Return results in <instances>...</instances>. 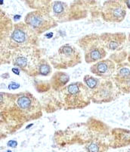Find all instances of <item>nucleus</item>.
Here are the masks:
<instances>
[{
  "label": "nucleus",
  "mask_w": 130,
  "mask_h": 152,
  "mask_svg": "<svg viewBox=\"0 0 130 152\" xmlns=\"http://www.w3.org/2000/svg\"><path fill=\"white\" fill-rule=\"evenodd\" d=\"M41 116V105L32 94L1 93V116L5 123L21 126Z\"/></svg>",
  "instance_id": "1"
},
{
  "label": "nucleus",
  "mask_w": 130,
  "mask_h": 152,
  "mask_svg": "<svg viewBox=\"0 0 130 152\" xmlns=\"http://www.w3.org/2000/svg\"><path fill=\"white\" fill-rule=\"evenodd\" d=\"M60 104L65 110L82 109L90 104L91 91L82 82H74L58 91Z\"/></svg>",
  "instance_id": "2"
},
{
  "label": "nucleus",
  "mask_w": 130,
  "mask_h": 152,
  "mask_svg": "<svg viewBox=\"0 0 130 152\" xmlns=\"http://www.w3.org/2000/svg\"><path fill=\"white\" fill-rule=\"evenodd\" d=\"M10 56L12 64L24 73L30 76L37 75L38 63L41 58L40 51L35 47L12 50Z\"/></svg>",
  "instance_id": "3"
},
{
  "label": "nucleus",
  "mask_w": 130,
  "mask_h": 152,
  "mask_svg": "<svg viewBox=\"0 0 130 152\" xmlns=\"http://www.w3.org/2000/svg\"><path fill=\"white\" fill-rule=\"evenodd\" d=\"M78 45L83 50L84 59L88 64L99 62L107 56V50L98 34H92L80 38Z\"/></svg>",
  "instance_id": "4"
},
{
  "label": "nucleus",
  "mask_w": 130,
  "mask_h": 152,
  "mask_svg": "<svg viewBox=\"0 0 130 152\" xmlns=\"http://www.w3.org/2000/svg\"><path fill=\"white\" fill-rule=\"evenodd\" d=\"M38 34L25 23L14 24L9 37V48L11 50L32 47L37 44Z\"/></svg>",
  "instance_id": "5"
},
{
  "label": "nucleus",
  "mask_w": 130,
  "mask_h": 152,
  "mask_svg": "<svg viewBox=\"0 0 130 152\" xmlns=\"http://www.w3.org/2000/svg\"><path fill=\"white\" fill-rule=\"evenodd\" d=\"M49 61L55 69H67L73 68L82 62V56L79 50L69 43L61 46Z\"/></svg>",
  "instance_id": "6"
},
{
  "label": "nucleus",
  "mask_w": 130,
  "mask_h": 152,
  "mask_svg": "<svg viewBox=\"0 0 130 152\" xmlns=\"http://www.w3.org/2000/svg\"><path fill=\"white\" fill-rule=\"evenodd\" d=\"M24 23L38 35L55 28L58 24L49 12L45 9L36 10L28 13L24 18Z\"/></svg>",
  "instance_id": "7"
},
{
  "label": "nucleus",
  "mask_w": 130,
  "mask_h": 152,
  "mask_svg": "<svg viewBox=\"0 0 130 152\" xmlns=\"http://www.w3.org/2000/svg\"><path fill=\"white\" fill-rule=\"evenodd\" d=\"M126 9L123 0H108L103 5L101 15L105 21L120 23L125 19Z\"/></svg>",
  "instance_id": "8"
},
{
  "label": "nucleus",
  "mask_w": 130,
  "mask_h": 152,
  "mask_svg": "<svg viewBox=\"0 0 130 152\" xmlns=\"http://www.w3.org/2000/svg\"><path fill=\"white\" fill-rule=\"evenodd\" d=\"M119 92L114 82L110 80H101L98 86L91 91V99L93 103L98 104L108 103L118 97Z\"/></svg>",
  "instance_id": "9"
},
{
  "label": "nucleus",
  "mask_w": 130,
  "mask_h": 152,
  "mask_svg": "<svg viewBox=\"0 0 130 152\" xmlns=\"http://www.w3.org/2000/svg\"><path fill=\"white\" fill-rule=\"evenodd\" d=\"M115 63L110 59H103L97 62L90 67V72L95 76L103 79H107L113 75L115 72Z\"/></svg>",
  "instance_id": "10"
},
{
  "label": "nucleus",
  "mask_w": 130,
  "mask_h": 152,
  "mask_svg": "<svg viewBox=\"0 0 130 152\" xmlns=\"http://www.w3.org/2000/svg\"><path fill=\"white\" fill-rule=\"evenodd\" d=\"M105 47L109 51L120 50L126 40L124 33H104L100 35Z\"/></svg>",
  "instance_id": "11"
},
{
  "label": "nucleus",
  "mask_w": 130,
  "mask_h": 152,
  "mask_svg": "<svg viewBox=\"0 0 130 152\" xmlns=\"http://www.w3.org/2000/svg\"><path fill=\"white\" fill-rule=\"evenodd\" d=\"M113 82L121 93H130V69L121 68L113 75Z\"/></svg>",
  "instance_id": "12"
},
{
  "label": "nucleus",
  "mask_w": 130,
  "mask_h": 152,
  "mask_svg": "<svg viewBox=\"0 0 130 152\" xmlns=\"http://www.w3.org/2000/svg\"><path fill=\"white\" fill-rule=\"evenodd\" d=\"M113 148H121L130 145V131L125 129H114L112 130Z\"/></svg>",
  "instance_id": "13"
},
{
  "label": "nucleus",
  "mask_w": 130,
  "mask_h": 152,
  "mask_svg": "<svg viewBox=\"0 0 130 152\" xmlns=\"http://www.w3.org/2000/svg\"><path fill=\"white\" fill-rule=\"evenodd\" d=\"M70 81V76L67 73L58 71L54 73L50 80V85L55 91H60L67 86Z\"/></svg>",
  "instance_id": "14"
},
{
  "label": "nucleus",
  "mask_w": 130,
  "mask_h": 152,
  "mask_svg": "<svg viewBox=\"0 0 130 152\" xmlns=\"http://www.w3.org/2000/svg\"><path fill=\"white\" fill-rule=\"evenodd\" d=\"M67 5L60 1L54 2L52 4V12L53 14L58 20H61V21H65V15L67 14Z\"/></svg>",
  "instance_id": "15"
},
{
  "label": "nucleus",
  "mask_w": 130,
  "mask_h": 152,
  "mask_svg": "<svg viewBox=\"0 0 130 152\" xmlns=\"http://www.w3.org/2000/svg\"><path fill=\"white\" fill-rule=\"evenodd\" d=\"M51 73V66L46 59H41L38 63L37 75L48 76Z\"/></svg>",
  "instance_id": "16"
},
{
  "label": "nucleus",
  "mask_w": 130,
  "mask_h": 152,
  "mask_svg": "<svg viewBox=\"0 0 130 152\" xmlns=\"http://www.w3.org/2000/svg\"><path fill=\"white\" fill-rule=\"evenodd\" d=\"M100 81H101V79L92 75H86L83 77V83L88 87V88L91 91H94L98 86Z\"/></svg>",
  "instance_id": "17"
},
{
  "label": "nucleus",
  "mask_w": 130,
  "mask_h": 152,
  "mask_svg": "<svg viewBox=\"0 0 130 152\" xmlns=\"http://www.w3.org/2000/svg\"><path fill=\"white\" fill-rule=\"evenodd\" d=\"M101 146L98 142H92L87 148L88 152H101Z\"/></svg>",
  "instance_id": "18"
},
{
  "label": "nucleus",
  "mask_w": 130,
  "mask_h": 152,
  "mask_svg": "<svg viewBox=\"0 0 130 152\" xmlns=\"http://www.w3.org/2000/svg\"><path fill=\"white\" fill-rule=\"evenodd\" d=\"M9 89H12V90H15V89H17V88H19V85H17V84H16L15 82H12V83L9 85Z\"/></svg>",
  "instance_id": "19"
},
{
  "label": "nucleus",
  "mask_w": 130,
  "mask_h": 152,
  "mask_svg": "<svg viewBox=\"0 0 130 152\" xmlns=\"http://www.w3.org/2000/svg\"><path fill=\"white\" fill-rule=\"evenodd\" d=\"M17 145V142H15V141H9L8 142V146L11 148H15Z\"/></svg>",
  "instance_id": "20"
},
{
  "label": "nucleus",
  "mask_w": 130,
  "mask_h": 152,
  "mask_svg": "<svg viewBox=\"0 0 130 152\" xmlns=\"http://www.w3.org/2000/svg\"><path fill=\"white\" fill-rule=\"evenodd\" d=\"M123 2H124V3L126 5L127 9H130V0H123Z\"/></svg>",
  "instance_id": "21"
},
{
  "label": "nucleus",
  "mask_w": 130,
  "mask_h": 152,
  "mask_svg": "<svg viewBox=\"0 0 130 152\" xmlns=\"http://www.w3.org/2000/svg\"><path fill=\"white\" fill-rule=\"evenodd\" d=\"M128 60H129V62H130V53H129V56H128Z\"/></svg>",
  "instance_id": "22"
},
{
  "label": "nucleus",
  "mask_w": 130,
  "mask_h": 152,
  "mask_svg": "<svg viewBox=\"0 0 130 152\" xmlns=\"http://www.w3.org/2000/svg\"><path fill=\"white\" fill-rule=\"evenodd\" d=\"M7 152H12L11 151H7Z\"/></svg>",
  "instance_id": "23"
},
{
  "label": "nucleus",
  "mask_w": 130,
  "mask_h": 152,
  "mask_svg": "<svg viewBox=\"0 0 130 152\" xmlns=\"http://www.w3.org/2000/svg\"><path fill=\"white\" fill-rule=\"evenodd\" d=\"M129 107H130V100H129Z\"/></svg>",
  "instance_id": "24"
}]
</instances>
